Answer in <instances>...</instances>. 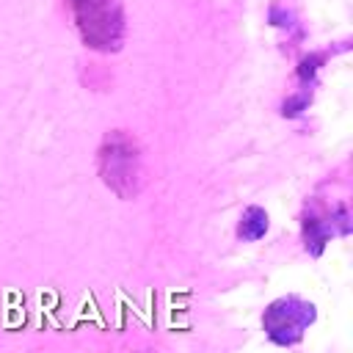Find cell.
Instances as JSON below:
<instances>
[{
    "instance_id": "277c9868",
    "label": "cell",
    "mask_w": 353,
    "mask_h": 353,
    "mask_svg": "<svg viewBox=\"0 0 353 353\" xmlns=\"http://www.w3.org/2000/svg\"><path fill=\"white\" fill-rule=\"evenodd\" d=\"M268 229V215L259 210V207H248L240 218V226H237V234L243 240H259Z\"/></svg>"
},
{
    "instance_id": "6da1fadb",
    "label": "cell",
    "mask_w": 353,
    "mask_h": 353,
    "mask_svg": "<svg viewBox=\"0 0 353 353\" xmlns=\"http://www.w3.org/2000/svg\"><path fill=\"white\" fill-rule=\"evenodd\" d=\"M99 163V176L102 182L119 196V199H132L141 190V179H143V168H141V152L135 138H130L127 132L116 130L110 132L97 154Z\"/></svg>"
},
{
    "instance_id": "7a4b0ae2",
    "label": "cell",
    "mask_w": 353,
    "mask_h": 353,
    "mask_svg": "<svg viewBox=\"0 0 353 353\" xmlns=\"http://www.w3.org/2000/svg\"><path fill=\"white\" fill-rule=\"evenodd\" d=\"M77 33L97 52H116L124 41V11L119 0H69Z\"/></svg>"
},
{
    "instance_id": "3957f363",
    "label": "cell",
    "mask_w": 353,
    "mask_h": 353,
    "mask_svg": "<svg viewBox=\"0 0 353 353\" xmlns=\"http://www.w3.org/2000/svg\"><path fill=\"white\" fill-rule=\"evenodd\" d=\"M312 320H314V306L295 295L273 301L268 306V312L262 314V325H265L268 336L279 345H295Z\"/></svg>"
}]
</instances>
